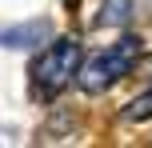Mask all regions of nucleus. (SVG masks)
<instances>
[{"label":"nucleus","mask_w":152,"mask_h":148,"mask_svg":"<svg viewBox=\"0 0 152 148\" xmlns=\"http://www.w3.org/2000/svg\"><path fill=\"white\" fill-rule=\"evenodd\" d=\"M136 52H140V36H124L116 48L88 56V60L80 64V72H76V84H80V92L96 96V92H104L112 80L128 76V72L136 68Z\"/></svg>","instance_id":"1"},{"label":"nucleus","mask_w":152,"mask_h":148,"mask_svg":"<svg viewBox=\"0 0 152 148\" xmlns=\"http://www.w3.org/2000/svg\"><path fill=\"white\" fill-rule=\"evenodd\" d=\"M80 44L68 36H60L56 44H48L44 52L36 56V64H32V80H36L40 96H60L64 88L76 80V72H80Z\"/></svg>","instance_id":"2"},{"label":"nucleus","mask_w":152,"mask_h":148,"mask_svg":"<svg viewBox=\"0 0 152 148\" xmlns=\"http://www.w3.org/2000/svg\"><path fill=\"white\" fill-rule=\"evenodd\" d=\"M132 16V0H104V12H100V24H124Z\"/></svg>","instance_id":"3"},{"label":"nucleus","mask_w":152,"mask_h":148,"mask_svg":"<svg viewBox=\"0 0 152 148\" xmlns=\"http://www.w3.org/2000/svg\"><path fill=\"white\" fill-rule=\"evenodd\" d=\"M148 116H152V88H148V92H140L136 100L124 108V120H148Z\"/></svg>","instance_id":"4"},{"label":"nucleus","mask_w":152,"mask_h":148,"mask_svg":"<svg viewBox=\"0 0 152 148\" xmlns=\"http://www.w3.org/2000/svg\"><path fill=\"white\" fill-rule=\"evenodd\" d=\"M144 68H148V72H152V60H148V64H144Z\"/></svg>","instance_id":"5"}]
</instances>
